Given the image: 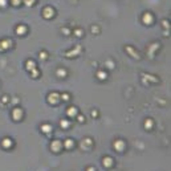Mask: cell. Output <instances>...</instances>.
<instances>
[{"instance_id": "cb8c5ba5", "label": "cell", "mask_w": 171, "mask_h": 171, "mask_svg": "<svg viewBox=\"0 0 171 171\" xmlns=\"http://www.w3.org/2000/svg\"><path fill=\"white\" fill-rule=\"evenodd\" d=\"M142 78H146L147 81H153V82H159V78H157V77H153L151 74H143Z\"/></svg>"}, {"instance_id": "4fadbf2b", "label": "cell", "mask_w": 171, "mask_h": 171, "mask_svg": "<svg viewBox=\"0 0 171 171\" xmlns=\"http://www.w3.org/2000/svg\"><path fill=\"white\" fill-rule=\"evenodd\" d=\"M74 141L72 139V138H67V139H65L64 142H63V147L65 148V150H72V148L74 147Z\"/></svg>"}, {"instance_id": "e575fe53", "label": "cell", "mask_w": 171, "mask_h": 171, "mask_svg": "<svg viewBox=\"0 0 171 171\" xmlns=\"http://www.w3.org/2000/svg\"><path fill=\"white\" fill-rule=\"evenodd\" d=\"M2 101H3V103H7V102H9V96L4 94V96H3V98H2Z\"/></svg>"}, {"instance_id": "44dd1931", "label": "cell", "mask_w": 171, "mask_h": 171, "mask_svg": "<svg viewBox=\"0 0 171 171\" xmlns=\"http://www.w3.org/2000/svg\"><path fill=\"white\" fill-rule=\"evenodd\" d=\"M60 126H61V129H64V130L69 129V126H70V122H69V119H67V118L61 119V121H60Z\"/></svg>"}, {"instance_id": "5bb4252c", "label": "cell", "mask_w": 171, "mask_h": 171, "mask_svg": "<svg viewBox=\"0 0 171 171\" xmlns=\"http://www.w3.org/2000/svg\"><path fill=\"white\" fill-rule=\"evenodd\" d=\"M113 164H114V161H113L112 157H103L102 158V166L105 168H110Z\"/></svg>"}, {"instance_id": "ba28073f", "label": "cell", "mask_w": 171, "mask_h": 171, "mask_svg": "<svg viewBox=\"0 0 171 171\" xmlns=\"http://www.w3.org/2000/svg\"><path fill=\"white\" fill-rule=\"evenodd\" d=\"M142 23L145 24V25H153L154 24V16L151 12H145L142 15Z\"/></svg>"}, {"instance_id": "9c48e42d", "label": "cell", "mask_w": 171, "mask_h": 171, "mask_svg": "<svg viewBox=\"0 0 171 171\" xmlns=\"http://www.w3.org/2000/svg\"><path fill=\"white\" fill-rule=\"evenodd\" d=\"M125 51H126V53H128L130 57L137 58V60H139V58H141L139 52L135 51V48H134V47H131V45H126V47H125Z\"/></svg>"}, {"instance_id": "f546056e", "label": "cell", "mask_w": 171, "mask_h": 171, "mask_svg": "<svg viewBox=\"0 0 171 171\" xmlns=\"http://www.w3.org/2000/svg\"><path fill=\"white\" fill-rule=\"evenodd\" d=\"M162 25H163L164 29H170V23H168V20H162Z\"/></svg>"}, {"instance_id": "836d02e7", "label": "cell", "mask_w": 171, "mask_h": 171, "mask_svg": "<svg viewBox=\"0 0 171 171\" xmlns=\"http://www.w3.org/2000/svg\"><path fill=\"white\" fill-rule=\"evenodd\" d=\"M100 28H98V25H92V32L93 33H100Z\"/></svg>"}, {"instance_id": "8d00e7d4", "label": "cell", "mask_w": 171, "mask_h": 171, "mask_svg": "<svg viewBox=\"0 0 171 171\" xmlns=\"http://www.w3.org/2000/svg\"><path fill=\"white\" fill-rule=\"evenodd\" d=\"M86 170H88V171H93V170H96V167H92V166H89Z\"/></svg>"}, {"instance_id": "f1b7e54d", "label": "cell", "mask_w": 171, "mask_h": 171, "mask_svg": "<svg viewBox=\"0 0 171 171\" xmlns=\"http://www.w3.org/2000/svg\"><path fill=\"white\" fill-rule=\"evenodd\" d=\"M38 57H40V60H47L48 58V53L45 51H41L40 53H38Z\"/></svg>"}, {"instance_id": "1f68e13d", "label": "cell", "mask_w": 171, "mask_h": 171, "mask_svg": "<svg viewBox=\"0 0 171 171\" xmlns=\"http://www.w3.org/2000/svg\"><path fill=\"white\" fill-rule=\"evenodd\" d=\"M8 3H9L8 0H0V8H5Z\"/></svg>"}, {"instance_id": "6da1fadb", "label": "cell", "mask_w": 171, "mask_h": 171, "mask_svg": "<svg viewBox=\"0 0 171 171\" xmlns=\"http://www.w3.org/2000/svg\"><path fill=\"white\" fill-rule=\"evenodd\" d=\"M12 47H13L12 38L5 37V38H2V40H0V52H7L8 49H11Z\"/></svg>"}, {"instance_id": "7402d4cb", "label": "cell", "mask_w": 171, "mask_h": 171, "mask_svg": "<svg viewBox=\"0 0 171 171\" xmlns=\"http://www.w3.org/2000/svg\"><path fill=\"white\" fill-rule=\"evenodd\" d=\"M70 100V94L68 92H64V93H60V101H69Z\"/></svg>"}, {"instance_id": "d6a6232c", "label": "cell", "mask_w": 171, "mask_h": 171, "mask_svg": "<svg viewBox=\"0 0 171 171\" xmlns=\"http://www.w3.org/2000/svg\"><path fill=\"white\" fill-rule=\"evenodd\" d=\"M61 32H63L65 36H69L70 35V29L69 28H61Z\"/></svg>"}, {"instance_id": "4dcf8cb0", "label": "cell", "mask_w": 171, "mask_h": 171, "mask_svg": "<svg viewBox=\"0 0 171 171\" xmlns=\"http://www.w3.org/2000/svg\"><path fill=\"white\" fill-rule=\"evenodd\" d=\"M76 118H77V121H78V122H85V117H84V115H81V114H77L76 115Z\"/></svg>"}, {"instance_id": "7c38bea8", "label": "cell", "mask_w": 171, "mask_h": 171, "mask_svg": "<svg viewBox=\"0 0 171 171\" xmlns=\"http://www.w3.org/2000/svg\"><path fill=\"white\" fill-rule=\"evenodd\" d=\"M27 32H28V28H27V25H24V24H19L18 27H16V29H15V33L19 35V36L27 35Z\"/></svg>"}, {"instance_id": "d4e9b609", "label": "cell", "mask_w": 171, "mask_h": 171, "mask_svg": "<svg viewBox=\"0 0 171 171\" xmlns=\"http://www.w3.org/2000/svg\"><path fill=\"white\" fill-rule=\"evenodd\" d=\"M29 72H31V76L33 77V78H37V77L40 76V70L37 69V67H36V68H33L32 70H29Z\"/></svg>"}, {"instance_id": "ffe728a7", "label": "cell", "mask_w": 171, "mask_h": 171, "mask_svg": "<svg viewBox=\"0 0 171 171\" xmlns=\"http://www.w3.org/2000/svg\"><path fill=\"white\" fill-rule=\"evenodd\" d=\"M154 128V121L151 118H147L145 119V129L146 130H151Z\"/></svg>"}, {"instance_id": "7a4b0ae2", "label": "cell", "mask_w": 171, "mask_h": 171, "mask_svg": "<svg viewBox=\"0 0 171 171\" xmlns=\"http://www.w3.org/2000/svg\"><path fill=\"white\" fill-rule=\"evenodd\" d=\"M41 15H43V18H44V19L49 20V19L54 18V15H56V11H54V8L51 7V5H47V7H44V8H43Z\"/></svg>"}, {"instance_id": "83f0119b", "label": "cell", "mask_w": 171, "mask_h": 171, "mask_svg": "<svg viewBox=\"0 0 171 171\" xmlns=\"http://www.w3.org/2000/svg\"><path fill=\"white\" fill-rule=\"evenodd\" d=\"M8 2L13 5V7H19L20 4H23V0H8Z\"/></svg>"}, {"instance_id": "277c9868", "label": "cell", "mask_w": 171, "mask_h": 171, "mask_svg": "<svg viewBox=\"0 0 171 171\" xmlns=\"http://www.w3.org/2000/svg\"><path fill=\"white\" fill-rule=\"evenodd\" d=\"M24 117V112H23V109L19 108V106H16L13 108L12 110V119L16 121V122H19V121H21Z\"/></svg>"}, {"instance_id": "ac0fdd59", "label": "cell", "mask_w": 171, "mask_h": 171, "mask_svg": "<svg viewBox=\"0 0 171 171\" xmlns=\"http://www.w3.org/2000/svg\"><path fill=\"white\" fill-rule=\"evenodd\" d=\"M96 76H97V78L98 80H101V81H103V80H106L108 78V72L106 70H103V69H100L96 73Z\"/></svg>"}, {"instance_id": "9a60e30c", "label": "cell", "mask_w": 171, "mask_h": 171, "mask_svg": "<svg viewBox=\"0 0 171 171\" xmlns=\"http://www.w3.org/2000/svg\"><path fill=\"white\" fill-rule=\"evenodd\" d=\"M2 146H3V148H5V150H8V148H12L13 141L11 139V138H8V137H5L4 139L2 141Z\"/></svg>"}, {"instance_id": "484cf974", "label": "cell", "mask_w": 171, "mask_h": 171, "mask_svg": "<svg viewBox=\"0 0 171 171\" xmlns=\"http://www.w3.org/2000/svg\"><path fill=\"white\" fill-rule=\"evenodd\" d=\"M73 35L77 36V37H82L84 36V31H82L81 28H76V29H73Z\"/></svg>"}, {"instance_id": "2e32d148", "label": "cell", "mask_w": 171, "mask_h": 171, "mask_svg": "<svg viewBox=\"0 0 171 171\" xmlns=\"http://www.w3.org/2000/svg\"><path fill=\"white\" fill-rule=\"evenodd\" d=\"M77 114H78V109H77L76 106H69L67 109V115L69 118H76Z\"/></svg>"}, {"instance_id": "d590c367", "label": "cell", "mask_w": 171, "mask_h": 171, "mask_svg": "<svg viewBox=\"0 0 171 171\" xmlns=\"http://www.w3.org/2000/svg\"><path fill=\"white\" fill-rule=\"evenodd\" d=\"M92 115H93L94 118H97V117H98V110H94V109H93V110H92Z\"/></svg>"}, {"instance_id": "3957f363", "label": "cell", "mask_w": 171, "mask_h": 171, "mask_svg": "<svg viewBox=\"0 0 171 171\" xmlns=\"http://www.w3.org/2000/svg\"><path fill=\"white\" fill-rule=\"evenodd\" d=\"M47 101L51 105H57L60 102V93L58 92H51L47 97Z\"/></svg>"}, {"instance_id": "52a82bcc", "label": "cell", "mask_w": 171, "mask_h": 171, "mask_svg": "<svg viewBox=\"0 0 171 171\" xmlns=\"http://www.w3.org/2000/svg\"><path fill=\"white\" fill-rule=\"evenodd\" d=\"M51 150L53 153H56L58 154L60 151L63 150V141H60V139H53L51 142Z\"/></svg>"}, {"instance_id": "8fae6325", "label": "cell", "mask_w": 171, "mask_h": 171, "mask_svg": "<svg viewBox=\"0 0 171 171\" xmlns=\"http://www.w3.org/2000/svg\"><path fill=\"white\" fill-rule=\"evenodd\" d=\"M93 146V141L90 139V138H84V139L81 141V147L82 150H90Z\"/></svg>"}, {"instance_id": "30bf717a", "label": "cell", "mask_w": 171, "mask_h": 171, "mask_svg": "<svg viewBox=\"0 0 171 171\" xmlns=\"http://www.w3.org/2000/svg\"><path fill=\"white\" fill-rule=\"evenodd\" d=\"M159 44L158 43H153L151 45H148V48H147V53H148V56H150V58H153L154 57V54H155V52L159 49Z\"/></svg>"}, {"instance_id": "8992f818", "label": "cell", "mask_w": 171, "mask_h": 171, "mask_svg": "<svg viewBox=\"0 0 171 171\" xmlns=\"http://www.w3.org/2000/svg\"><path fill=\"white\" fill-rule=\"evenodd\" d=\"M113 147H114L115 151L123 153L125 148H126V142H125L123 139H115V141L113 142Z\"/></svg>"}, {"instance_id": "4316f807", "label": "cell", "mask_w": 171, "mask_h": 171, "mask_svg": "<svg viewBox=\"0 0 171 171\" xmlns=\"http://www.w3.org/2000/svg\"><path fill=\"white\" fill-rule=\"evenodd\" d=\"M37 0H23V4H25L27 7H33V5L36 4Z\"/></svg>"}, {"instance_id": "5b68a950", "label": "cell", "mask_w": 171, "mask_h": 171, "mask_svg": "<svg viewBox=\"0 0 171 171\" xmlns=\"http://www.w3.org/2000/svg\"><path fill=\"white\" fill-rule=\"evenodd\" d=\"M81 51H82V47L80 45V44H77L74 49H72V51L65 52V53H64V56H65V57H68V58H72V57H77V56H78V54L81 53Z\"/></svg>"}, {"instance_id": "603a6c76", "label": "cell", "mask_w": 171, "mask_h": 171, "mask_svg": "<svg viewBox=\"0 0 171 171\" xmlns=\"http://www.w3.org/2000/svg\"><path fill=\"white\" fill-rule=\"evenodd\" d=\"M56 74H57V77H60V78H65V77H67V70L63 69V68H58Z\"/></svg>"}, {"instance_id": "e0dca14e", "label": "cell", "mask_w": 171, "mask_h": 171, "mask_svg": "<svg viewBox=\"0 0 171 171\" xmlns=\"http://www.w3.org/2000/svg\"><path fill=\"white\" fill-rule=\"evenodd\" d=\"M40 128H41V131H43L44 134H51L52 131H53V126L49 125V123H43Z\"/></svg>"}, {"instance_id": "d6986e66", "label": "cell", "mask_w": 171, "mask_h": 171, "mask_svg": "<svg viewBox=\"0 0 171 171\" xmlns=\"http://www.w3.org/2000/svg\"><path fill=\"white\" fill-rule=\"evenodd\" d=\"M37 67V65H36V63L33 61V60H27V61H25V68H27V70H32V69H33V68H36Z\"/></svg>"}]
</instances>
